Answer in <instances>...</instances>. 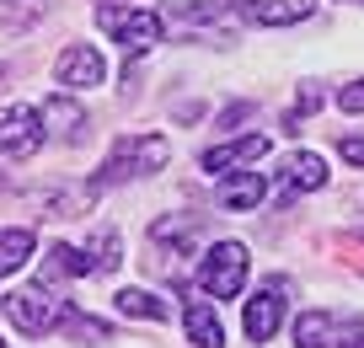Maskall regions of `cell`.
<instances>
[{"label": "cell", "instance_id": "obj_1", "mask_svg": "<svg viewBox=\"0 0 364 348\" xmlns=\"http://www.w3.org/2000/svg\"><path fill=\"white\" fill-rule=\"evenodd\" d=\"M171 161V139L156 135V129H145V135H124L113 145V156L102 161V172H97V182H129V177H150V172H161Z\"/></svg>", "mask_w": 364, "mask_h": 348}, {"label": "cell", "instance_id": "obj_2", "mask_svg": "<svg viewBox=\"0 0 364 348\" xmlns=\"http://www.w3.org/2000/svg\"><path fill=\"white\" fill-rule=\"evenodd\" d=\"M0 311H6V322L16 327V332L27 337H48L65 327V316L75 311L70 300H59V295H48V284H38V290H11L6 300H0Z\"/></svg>", "mask_w": 364, "mask_h": 348}, {"label": "cell", "instance_id": "obj_3", "mask_svg": "<svg viewBox=\"0 0 364 348\" xmlns=\"http://www.w3.org/2000/svg\"><path fill=\"white\" fill-rule=\"evenodd\" d=\"M247 268H252V258L241 241H215L204 252V263H198V290L209 300H236L247 290Z\"/></svg>", "mask_w": 364, "mask_h": 348}, {"label": "cell", "instance_id": "obj_4", "mask_svg": "<svg viewBox=\"0 0 364 348\" xmlns=\"http://www.w3.org/2000/svg\"><path fill=\"white\" fill-rule=\"evenodd\" d=\"M43 139H48V129H43V112H38L33 102H6V107H0V156L6 161L38 156Z\"/></svg>", "mask_w": 364, "mask_h": 348}, {"label": "cell", "instance_id": "obj_5", "mask_svg": "<svg viewBox=\"0 0 364 348\" xmlns=\"http://www.w3.org/2000/svg\"><path fill=\"white\" fill-rule=\"evenodd\" d=\"M97 27L113 43H124L129 54H150L161 43V16L156 11H134V6H97Z\"/></svg>", "mask_w": 364, "mask_h": 348}, {"label": "cell", "instance_id": "obj_6", "mask_svg": "<svg viewBox=\"0 0 364 348\" xmlns=\"http://www.w3.org/2000/svg\"><path fill=\"white\" fill-rule=\"evenodd\" d=\"M284 305H289V279H262L257 290H252L247 316H241L252 343H268V337L279 332V322H284Z\"/></svg>", "mask_w": 364, "mask_h": 348}, {"label": "cell", "instance_id": "obj_7", "mask_svg": "<svg viewBox=\"0 0 364 348\" xmlns=\"http://www.w3.org/2000/svg\"><path fill=\"white\" fill-rule=\"evenodd\" d=\"M54 80L65 91H91V86L107 80V59L91 43H70V48H59V59H54Z\"/></svg>", "mask_w": 364, "mask_h": 348}, {"label": "cell", "instance_id": "obj_8", "mask_svg": "<svg viewBox=\"0 0 364 348\" xmlns=\"http://www.w3.org/2000/svg\"><path fill=\"white\" fill-rule=\"evenodd\" d=\"M257 161H268V135H241V139H225V145H209L198 156V167L209 177H230V172H247Z\"/></svg>", "mask_w": 364, "mask_h": 348}, {"label": "cell", "instance_id": "obj_9", "mask_svg": "<svg viewBox=\"0 0 364 348\" xmlns=\"http://www.w3.org/2000/svg\"><path fill=\"white\" fill-rule=\"evenodd\" d=\"M279 204H295L300 193H316L327 188V161L316 156V150H295V156L284 161V172H279Z\"/></svg>", "mask_w": 364, "mask_h": 348}, {"label": "cell", "instance_id": "obj_10", "mask_svg": "<svg viewBox=\"0 0 364 348\" xmlns=\"http://www.w3.org/2000/svg\"><path fill=\"white\" fill-rule=\"evenodd\" d=\"M182 327H188V343L193 348H225V322L209 305V295H188L182 300Z\"/></svg>", "mask_w": 364, "mask_h": 348}, {"label": "cell", "instance_id": "obj_11", "mask_svg": "<svg viewBox=\"0 0 364 348\" xmlns=\"http://www.w3.org/2000/svg\"><path fill=\"white\" fill-rule=\"evenodd\" d=\"M38 112H43V129L54 139H65V145H80V139H86V107H80L75 97H48Z\"/></svg>", "mask_w": 364, "mask_h": 348}, {"label": "cell", "instance_id": "obj_12", "mask_svg": "<svg viewBox=\"0 0 364 348\" xmlns=\"http://www.w3.org/2000/svg\"><path fill=\"white\" fill-rule=\"evenodd\" d=\"M241 16L252 27H295L311 16V0H241Z\"/></svg>", "mask_w": 364, "mask_h": 348}, {"label": "cell", "instance_id": "obj_13", "mask_svg": "<svg viewBox=\"0 0 364 348\" xmlns=\"http://www.w3.org/2000/svg\"><path fill=\"white\" fill-rule=\"evenodd\" d=\"M262 199H268V177H262V172H230V177L220 182V204H225L230 214L257 209Z\"/></svg>", "mask_w": 364, "mask_h": 348}, {"label": "cell", "instance_id": "obj_14", "mask_svg": "<svg viewBox=\"0 0 364 348\" xmlns=\"http://www.w3.org/2000/svg\"><path fill=\"white\" fill-rule=\"evenodd\" d=\"M91 273V258L75 247H65V241H54L48 247V258L38 263V284H65V279H86Z\"/></svg>", "mask_w": 364, "mask_h": 348}, {"label": "cell", "instance_id": "obj_15", "mask_svg": "<svg viewBox=\"0 0 364 348\" xmlns=\"http://www.w3.org/2000/svg\"><path fill=\"white\" fill-rule=\"evenodd\" d=\"M33 231L27 225H0V279L6 273H16V268H27V258H33Z\"/></svg>", "mask_w": 364, "mask_h": 348}, {"label": "cell", "instance_id": "obj_16", "mask_svg": "<svg viewBox=\"0 0 364 348\" xmlns=\"http://www.w3.org/2000/svg\"><path fill=\"white\" fill-rule=\"evenodd\" d=\"M338 343V316L332 311H306L295 322V348H332Z\"/></svg>", "mask_w": 364, "mask_h": 348}, {"label": "cell", "instance_id": "obj_17", "mask_svg": "<svg viewBox=\"0 0 364 348\" xmlns=\"http://www.w3.org/2000/svg\"><path fill=\"white\" fill-rule=\"evenodd\" d=\"M118 311H124V316H139V322H166L171 305L161 300V295H150V290H118Z\"/></svg>", "mask_w": 364, "mask_h": 348}, {"label": "cell", "instance_id": "obj_18", "mask_svg": "<svg viewBox=\"0 0 364 348\" xmlns=\"http://www.w3.org/2000/svg\"><path fill=\"white\" fill-rule=\"evenodd\" d=\"M86 258H91V268H97V273H113L118 263H124V247H118V231H97V241L86 247Z\"/></svg>", "mask_w": 364, "mask_h": 348}, {"label": "cell", "instance_id": "obj_19", "mask_svg": "<svg viewBox=\"0 0 364 348\" xmlns=\"http://www.w3.org/2000/svg\"><path fill=\"white\" fill-rule=\"evenodd\" d=\"M171 22H215L220 16V0H204V6H188V0H171L166 6Z\"/></svg>", "mask_w": 364, "mask_h": 348}, {"label": "cell", "instance_id": "obj_20", "mask_svg": "<svg viewBox=\"0 0 364 348\" xmlns=\"http://www.w3.org/2000/svg\"><path fill=\"white\" fill-rule=\"evenodd\" d=\"M338 107H343V112H364V75L348 80V86L338 91Z\"/></svg>", "mask_w": 364, "mask_h": 348}, {"label": "cell", "instance_id": "obj_21", "mask_svg": "<svg viewBox=\"0 0 364 348\" xmlns=\"http://www.w3.org/2000/svg\"><path fill=\"white\" fill-rule=\"evenodd\" d=\"M338 150H343V161H348V167H364V135H348Z\"/></svg>", "mask_w": 364, "mask_h": 348}, {"label": "cell", "instance_id": "obj_22", "mask_svg": "<svg viewBox=\"0 0 364 348\" xmlns=\"http://www.w3.org/2000/svg\"><path fill=\"white\" fill-rule=\"evenodd\" d=\"M338 348H364V327H353V332H348V337H343V343H338Z\"/></svg>", "mask_w": 364, "mask_h": 348}]
</instances>
